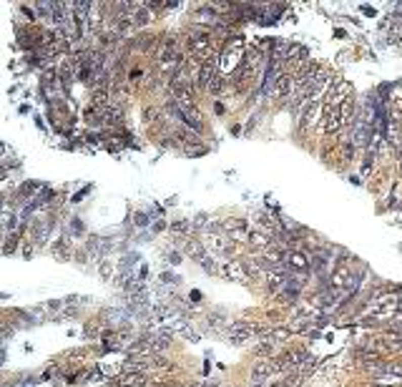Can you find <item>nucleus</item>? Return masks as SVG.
Masks as SVG:
<instances>
[{"mask_svg":"<svg viewBox=\"0 0 402 387\" xmlns=\"http://www.w3.org/2000/svg\"><path fill=\"white\" fill-rule=\"evenodd\" d=\"M189 53H191L199 63L214 61V43H211V38H209L201 28L191 30V35H189Z\"/></svg>","mask_w":402,"mask_h":387,"instance_id":"obj_1","label":"nucleus"},{"mask_svg":"<svg viewBox=\"0 0 402 387\" xmlns=\"http://www.w3.org/2000/svg\"><path fill=\"white\" fill-rule=\"evenodd\" d=\"M347 98H352V83L349 81H339L327 93V108H339Z\"/></svg>","mask_w":402,"mask_h":387,"instance_id":"obj_2","label":"nucleus"},{"mask_svg":"<svg viewBox=\"0 0 402 387\" xmlns=\"http://www.w3.org/2000/svg\"><path fill=\"white\" fill-rule=\"evenodd\" d=\"M294 88H297V78L284 73V75H276V81L271 83L269 93L276 96V98H289V96H294Z\"/></svg>","mask_w":402,"mask_h":387,"instance_id":"obj_3","label":"nucleus"},{"mask_svg":"<svg viewBox=\"0 0 402 387\" xmlns=\"http://www.w3.org/2000/svg\"><path fill=\"white\" fill-rule=\"evenodd\" d=\"M259 332V327H254V324L249 322H239V324H231L229 329H226V334H229V339L234 342V344H242V342H247L252 334H257Z\"/></svg>","mask_w":402,"mask_h":387,"instance_id":"obj_4","label":"nucleus"},{"mask_svg":"<svg viewBox=\"0 0 402 387\" xmlns=\"http://www.w3.org/2000/svg\"><path fill=\"white\" fill-rule=\"evenodd\" d=\"M325 111H327V106H322V103H312V106H309V108L302 113V119H299V126H304V129H314V126L322 121Z\"/></svg>","mask_w":402,"mask_h":387,"instance_id":"obj_5","label":"nucleus"},{"mask_svg":"<svg viewBox=\"0 0 402 387\" xmlns=\"http://www.w3.org/2000/svg\"><path fill=\"white\" fill-rule=\"evenodd\" d=\"M221 274H224L226 279H231V282H247V279H249V274H247V269H244V261H226V264L221 266Z\"/></svg>","mask_w":402,"mask_h":387,"instance_id":"obj_6","label":"nucleus"},{"mask_svg":"<svg viewBox=\"0 0 402 387\" xmlns=\"http://www.w3.org/2000/svg\"><path fill=\"white\" fill-rule=\"evenodd\" d=\"M214 75H216V63H214V61H209V63H201L199 70H196V78H194L196 88H206V91H209V86H211Z\"/></svg>","mask_w":402,"mask_h":387,"instance_id":"obj_7","label":"nucleus"},{"mask_svg":"<svg viewBox=\"0 0 402 387\" xmlns=\"http://www.w3.org/2000/svg\"><path fill=\"white\" fill-rule=\"evenodd\" d=\"M171 93H174V101H176L179 106H196V98H194V91L189 88V83L174 86Z\"/></svg>","mask_w":402,"mask_h":387,"instance_id":"obj_8","label":"nucleus"},{"mask_svg":"<svg viewBox=\"0 0 402 387\" xmlns=\"http://www.w3.org/2000/svg\"><path fill=\"white\" fill-rule=\"evenodd\" d=\"M322 129H325L327 136H335V133H339V131L344 129L337 108H327V111H325V126H322Z\"/></svg>","mask_w":402,"mask_h":387,"instance_id":"obj_9","label":"nucleus"},{"mask_svg":"<svg viewBox=\"0 0 402 387\" xmlns=\"http://www.w3.org/2000/svg\"><path fill=\"white\" fill-rule=\"evenodd\" d=\"M337 111H339V119H342V126H344V129L354 124V119H357V108H354V101H352V98H347V101H344Z\"/></svg>","mask_w":402,"mask_h":387,"instance_id":"obj_10","label":"nucleus"},{"mask_svg":"<svg viewBox=\"0 0 402 387\" xmlns=\"http://www.w3.org/2000/svg\"><path fill=\"white\" fill-rule=\"evenodd\" d=\"M287 266L297 269V272H309V259L304 257L299 249H292L289 252V259H287Z\"/></svg>","mask_w":402,"mask_h":387,"instance_id":"obj_11","label":"nucleus"},{"mask_svg":"<svg viewBox=\"0 0 402 387\" xmlns=\"http://www.w3.org/2000/svg\"><path fill=\"white\" fill-rule=\"evenodd\" d=\"M249 244L264 252L267 247H271V239H269V231H262V229H252V231H249Z\"/></svg>","mask_w":402,"mask_h":387,"instance_id":"obj_12","label":"nucleus"},{"mask_svg":"<svg viewBox=\"0 0 402 387\" xmlns=\"http://www.w3.org/2000/svg\"><path fill=\"white\" fill-rule=\"evenodd\" d=\"M271 372H276V365H274V362H267V360H264L262 365H257V367L252 370V380H254V382H259V380H267V377L271 375Z\"/></svg>","mask_w":402,"mask_h":387,"instance_id":"obj_13","label":"nucleus"},{"mask_svg":"<svg viewBox=\"0 0 402 387\" xmlns=\"http://www.w3.org/2000/svg\"><path fill=\"white\" fill-rule=\"evenodd\" d=\"M121 387H136V385H143V372H124L118 380H116Z\"/></svg>","mask_w":402,"mask_h":387,"instance_id":"obj_14","label":"nucleus"},{"mask_svg":"<svg viewBox=\"0 0 402 387\" xmlns=\"http://www.w3.org/2000/svg\"><path fill=\"white\" fill-rule=\"evenodd\" d=\"M274 352H276V350H274V339H269V337L264 339V342H259V344L254 347V355H257V357H264V360L271 357Z\"/></svg>","mask_w":402,"mask_h":387,"instance_id":"obj_15","label":"nucleus"},{"mask_svg":"<svg viewBox=\"0 0 402 387\" xmlns=\"http://www.w3.org/2000/svg\"><path fill=\"white\" fill-rule=\"evenodd\" d=\"M93 106H96V108L108 106V91H106V88H96V91H93Z\"/></svg>","mask_w":402,"mask_h":387,"instance_id":"obj_16","label":"nucleus"},{"mask_svg":"<svg viewBox=\"0 0 402 387\" xmlns=\"http://www.w3.org/2000/svg\"><path fill=\"white\" fill-rule=\"evenodd\" d=\"M134 23H136V25H141V28H143V25L148 23V10H146V5H138V8H136Z\"/></svg>","mask_w":402,"mask_h":387,"instance_id":"obj_17","label":"nucleus"},{"mask_svg":"<svg viewBox=\"0 0 402 387\" xmlns=\"http://www.w3.org/2000/svg\"><path fill=\"white\" fill-rule=\"evenodd\" d=\"M143 119H146L148 124L158 121V119H161V108H156V106H148V108H143Z\"/></svg>","mask_w":402,"mask_h":387,"instance_id":"obj_18","label":"nucleus"},{"mask_svg":"<svg viewBox=\"0 0 402 387\" xmlns=\"http://www.w3.org/2000/svg\"><path fill=\"white\" fill-rule=\"evenodd\" d=\"M221 91H224V78H221V75L216 73V75H214V81H211V86H209V93H214V96H219Z\"/></svg>","mask_w":402,"mask_h":387,"instance_id":"obj_19","label":"nucleus"},{"mask_svg":"<svg viewBox=\"0 0 402 387\" xmlns=\"http://www.w3.org/2000/svg\"><path fill=\"white\" fill-rule=\"evenodd\" d=\"M189 226H191L189 221H174V224H171V231H174V234H186Z\"/></svg>","mask_w":402,"mask_h":387,"instance_id":"obj_20","label":"nucleus"},{"mask_svg":"<svg viewBox=\"0 0 402 387\" xmlns=\"http://www.w3.org/2000/svg\"><path fill=\"white\" fill-rule=\"evenodd\" d=\"M48 226H51L48 221H46V224H35V239H41V242H43V239L48 237Z\"/></svg>","mask_w":402,"mask_h":387,"instance_id":"obj_21","label":"nucleus"},{"mask_svg":"<svg viewBox=\"0 0 402 387\" xmlns=\"http://www.w3.org/2000/svg\"><path fill=\"white\" fill-rule=\"evenodd\" d=\"M244 269H247V274H249V277H259V274H262L257 261H244Z\"/></svg>","mask_w":402,"mask_h":387,"instance_id":"obj_22","label":"nucleus"},{"mask_svg":"<svg viewBox=\"0 0 402 387\" xmlns=\"http://www.w3.org/2000/svg\"><path fill=\"white\" fill-rule=\"evenodd\" d=\"M56 254H58V257H66V254H68V239H66V237L56 242Z\"/></svg>","mask_w":402,"mask_h":387,"instance_id":"obj_23","label":"nucleus"},{"mask_svg":"<svg viewBox=\"0 0 402 387\" xmlns=\"http://www.w3.org/2000/svg\"><path fill=\"white\" fill-rule=\"evenodd\" d=\"M186 148H189V153H191V156H196V153H206V146H204V143H191V141H189V143H186Z\"/></svg>","mask_w":402,"mask_h":387,"instance_id":"obj_24","label":"nucleus"},{"mask_svg":"<svg viewBox=\"0 0 402 387\" xmlns=\"http://www.w3.org/2000/svg\"><path fill=\"white\" fill-rule=\"evenodd\" d=\"M70 231L78 237V234H83V221H78V219H73L70 221Z\"/></svg>","mask_w":402,"mask_h":387,"instance_id":"obj_25","label":"nucleus"},{"mask_svg":"<svg viewBox=\"0 0 402 387\" xmlns=\"http://www.w3.org/2000/svg\"><path fill=\"white\" fill-rule=\"evenodd\" d=\"M214 111H216V113H219V116H221V113H224V111H226V108H224V103H216V106H214Z\"/></svg>","mask_w":402,"mask_h":387,"instance_id":"obj_26","label":"nucleus"},{"mask_svg":"<svg viewBox=\"0 0 402 387\" xmlns=\"http://www.w3.org/2000/svg\"><path fill=\"white\" fill-rule=\"evenodd\" d=\"M146 221H148V219H146L143 214H136V224H146Z\"/></svg>","mask_w":402,"mask_h":387,"instance_id":"obj_27","label":"nucleus"},{"mask_svg":"<svg viewBox=\"0 0 402 387\" xmlns=\"http://www.w3.org/2000/svg\"><path fill=\"white\" fill-rule=\"evenodd\" d=\"M397 171H400V176H402V159H400V164H397Z\"/></svg>","mask_w":402,"mask_h":387,"instance_id":"obj_28","label":"nucleus"},{"mask_svg":"<svg viewBox=\"0 0 402 387\" xmlns=\"http://www.w3.org/2000/svg\"><path fill=\"white\" fill-rule=\"evenodd\" d=\"M375 387H392V385H375Z\"/></svg>","mask_w":402,"mask_h":387,"instance_id":"obj_29","label":"nucleus"}]
</instances>
